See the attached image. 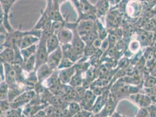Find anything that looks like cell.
I'll list each match as a JSON object with an SVG mask.
<instances>
[{
  "label": "cell",
  "instance_id": "obj_1",
  "mask_svg": "<svg viewBox=\"0 0 156 117\" xmlns=\"http://www.w3.org/2000/svg\"><path fill=\"white\" fill-rule=\"evenodd\" d=\"M46 41H47V39L41 36L38 43L37 52L35 55L36 61V70L40 66L47 63V62L49 53L47 51V49L46 46Z\"/></svg>",
  "mask_w": 156,
  "mask_h": 117
},
{
  "label": "cell",
  "instance_id": "obj_2",
  "mask_svg": "<svg viewBox=\"0 0 156 117\" xmlns=\"http://www.w3.org/2000/svg\"><path fill=\"white\" fill-rule=\"evenodd\" d=\"M4 67L5 81L9 85V87H13L18 86L20 84L17 81L16 72L13 64L4 63L1 62Z\"/></svg>",
  "mask_w": 156,
  "mask_h": 117
},
{
  "label": "cell",
  "instance_id": "obj_3",
  "mask_svg": "<svg viewBox=\"0 0 156 117\" xmlns=\"http://www.w3.org/2000/svg\"><path fill=\"white\" fill-rule=\"evenodd\" d=\"M36 94V93L34 90L24 91L19 97H18L12 103H11V108L18 109L24 107L30 102Z\"/></svg>",
  "mask_w": 156,
  "mask_h": 117
},
{
  "label": "cell",
  "instance_id": "obj_4",
  "mask_svg": "<svg viewBox=\"0 0 156 117\" xmlns=\"http://www.w3.org/2000/svg\"><path fill=\"white\" fill-rule=\"evenodd\" d=\"M47 7L45 11L50 18L52 21H65L60 12L59 6L54 4L52 0H47Z\"/></svg>",
  "mask_w": 156,
  "mask_h": 117
},
{
  "label": "cell",
  "instance_id": "obj_5",
  "mask_svg": "<svg viewBox=\"0 0 156 117\" xmlns=\"http://www.w3.org/2000/svg\"><path fill=\"white\" fill-rule=\"evenodd\" d=\"M62 58L63 53L61 46H60L56 51L49 54L47 63L54 71L58 70L59 65Z\"/></svg>",
  "mask_w": 156,
  "mask_h": 117
},
{
  "label": "cell",
  "instance_id": "obj_6",
  "mask_svg": "<svg viewBox=\"0 0 156 117\" xmlns=\"http://www.w3.org/2000/svg\"><path fill=\"white\" fill-rule=\"evenodd\" d=\"M98 96L90 89H87L85 93V96L80 101L79 104L82 110L91 111Z\"/></svg>",
  "mask_w": 156,
  "mask_h": 117
},
{
  "label": "cell",
  "instance_id": "obj_7",
  "mask_svg": "<svg viewBox=\"0 0 156 117\" xmlns=\"http://www.w3.org/2000/svg\"><path fill=\"white\" fill-rule=\"evenodd\" d=\"M118 102L119 101L117 98L111 94L110 97L104 108L98 113L99 116L100 117H111L115 111V108Z\"/></svg>",
  "mask_w": 156,
  "mask_h": 117
},
{
  "label": "cell",
  "instance_id": "obj_8",
  "mask_svg": "<svg viewBox=\"0 0 156 117\" xmlns=\"http://www.w3.org/2000/svg\"><path fill=\"white\" fill-rule=\"evenodd\" d=\"M96 21L91 20H82L77 21L76 29L79 34L82 36L86 33L91 32L96 29Z\"/></svg>",
  "mask_w": 156,
  "mask_h": 117
},
{
  "label": "cell",
  "instance_id": "obj_9",
  "mask_svg": "<svg viewBox=\"0 0 156 117\" xmlns=\"http://www.w3.org/2000/svg\"><path fill=\"white\" fill-rule=\"evenodd\" d=\"M110 95L111 91L108 89L101 96H98L91 110L93 114H98L103 110L105 105L110 97Z\"/></svg>",
  "mask_w": 156,
  "mask_h": 117
},
{
  "label": "cell",
  "instance_id": "obj_10",
  "mask_svg": "<svg viewBox=\"0 0 156 117\" xmlns=\"http://www.w3.org/2000/svg\"><path fill=\"white\" fill-rule=\"evenodd\" d=\"M130 97L133 102L140 107V108H147L152 104L151 99L148 95L136 93L130 95Z\"/></svg>",
  "mask_w": 156,
  "mask_h": 117
},
{
  "label": "cell",
  "instance_id": "obj_11",
  "mask_svg": "<svg viewBox=\"0 0 156 117\" xmlns=\"http://www.w3.org/2000/svg\"><path fill=\"white\" fill-rule=\"evenodd\" d=\"M76 73L75 66L70 68L59 70V78L62 85H69L72 78Z\"/></svg>",
  "mask_w": 156,
  "mask_h": 117
},
{
  "label": "cell",
  "instance_id": "obj_12",
  "mask_svg": "<svg viewBox=\"0 0 156 117\" xmlns=\"http://www.w3.org/2000/svg\"><path fill=\"white\" fill-rule=\"evenodd\" d=\"M62 53H63V57H65L67 58L71 59L73 62L75 63L78 62V61L83 57L80 56L76 53V52L73 49L71 43L65 44V45H61Z\"/></svg>",
  "mask_w": 156,
  "mask_h": 117
},
{
  "label": "cell",
  "instance_id": "obj_13",
  "mask_svg": "<svg viewBox=\"0 0 156 117\" xmlns=\"http://www.w3.org/2000/svg\"><path fill=\"white\" fill-rule=\"evenodd\" d=\"M49 104L31 105L27 104L22 108V114L26 117H30L38 113L40 111L44 110Z\"/></svg>",
  "mask_w": 156,
  "mask_h": 117
},
{
  "label": "cell",
  "instance_id": "obj_14",
  "mask_svg": "<svg viewBox=\"0 0 156 117\" xmlns=\"http://www.w3.org/2000/svg\"><path fill=\"white\" fill-rule=\"evenodd\" d=\"M61 45L71 43L73 37V31L68 28H65L61 29L56 34Z\"/></svg>",
  "mask_w": 156,
  "mask_h": 117
},
{
  "label": "cell",
  "instance_id": "obj_15",
  "mask_svg": "<svg viewBox=\"0 0 156 117\" xmlns=\"http://www.w3.org/2000/svg\"><path fill=\"white\" fill-rule=\"evenodd\" d=\"M36 72L39 82L43 83L52 74L54 70L50 68L47 63H45L38 67L36 70Z\"/></svg>",
  "mask_w": 156,
  "mask_h": 117
},
{
  "label": "cell",
  "instance_id": "obj_16",
  "mask_svg": "<svg viewBox=\"0 0 156 117\" xmlns=\"http://www.w3.org/2000/svg\"><path fill=\"white\" fill-rule=\"evenodd\" d=\"M1 62L13 64L15 60V52L13 49L5 47L2 49L0 53Z\"/></svg>",
  "mask_w": 156,
  "mask_h": 117
},
{
  "label": "cell",
  "instance_id": "obj_17",
  "mask_svg": "<svg viewBox=\"0 0 156 117\" xmlns=\"http://www.w3.org/2000/svg\"><path fill=\"white\" fill-rule=\"evenodd\" d=\"M43 83L48 90L54 89L59 85H62L59 78V70H54L52 74Z\"/></svg>",
  "mask_w": 156,
  "mask_h": 117
},
{
  "label": "cell",
  "instance_id": "obj_18",
  "mask_svg": "<svg viewBox=\"0 0 156 117\" xmlns=\"http://www.w3.org/2000/svg\"><path fill=\"white\" fill-rule=\"evenodd\" d=\"M39 82L36 70L28 73V76L26 77L24 82L25 91L34 90L36 85Z\"/></svg>",
  "mask_w": 156,
  "mask_h": 117
},
{
  "label": "cell",
  "instance_id": "obj_19",
  "mask_svg": "<svg viewBox=\"0 0 156 117\" xmlns=\"http://www.w3.org/2000/svg\"><path fill=\"white\" fill-rule=\"evenodd\" d=\"M40 39V38H39V37L35 35H31V34L27 35L22 40L20 45V49H22L27 47H29L30 46L37 44L39 43Z\"/></svg>",
  "mask_w": 156,
  "mask_h": 117
},
{
  "label": "cell",
  "instance_id": "obj_20",
  "mask_svg": "<svg viewBox=\"0 0 156 117\" xmlns=\"http://www.w3.org/2000/svg\"><path fill=\"white\" fill-rule=\"evenodd\" d=\"M46 46L47 51L49 54L56 51L61 46V43L57 38V36L55 34L53 35L50 38H49L47 40Z\"/></svg>",
  "mask_w": 156,
  "mask_h": 117
},
{
  "label": "cell",
  "instance_id": "obj_21",
  "mask_svg": "<svg viewBox=\"0 0 156 117\" xmlns=\"http://www.w3.org/2000/svg\"><path fill=\"white\" fill-rule=\"evenodd\" d=\"M69 103L65 101V100H64L62 98L54 95L51 98L49 104L57 108H58L62 110L65 108L68 107Z\"/></svg>",
  "mask_w": 156,
  "mask_h": 117
},
{
  "label": "cell",
  "instance_id": "obj_22",
  "mask_svg": "<svg viewBox=\"0 0 156 117\" xmlns=\"http://www.w3.org/2000/svg\"><path fill=\"white\" fill-rule=\"evenodd\" d=\"M36 56L34 55L32 57L25 60L23 62V63L22 65V67L26 73H30L31 72L36 70Z\"/></svg>",
  "mask_w": 156,
  "mask_h": 117
},
{
  "label": "cell",
  "instance_id": "obj_23",
  "mask_svg": "<svg viewBox=\"0 0 156 117\" xmlns=\"http://www.w3.org/2000/svg\"><path fill=\"white\" fill-rule=\"evenodd\" d=\"M96 7L98 17H103L107 13L109 9V1L108 0H99Z\"/></svg>",
  "mask_w": 156,
  "mask_h": 117
},
{
  "label": "cell",
  "instance_id": "obj_24",
  "mask_svg": "<svg viewBox=\"0 0 156 117\" xmlns=\"http://www.w3.org/2000/svg\"><path fill=\"white\" fill-rule=\"evenodd\" d=\"M80 8L82 13H97V9L96 6H93L88 0H80Z\"/></svg>",
  "mask_w": 156,
  "mask_h": 117
},
{
  "label": "cell",
  "instance_id": "obj_25",
  "mask_svg": "<svg viewBox=\"0 0 156 117\" xmlns=\"http://www.w3.org/2000/svg\"><path fill=\"white\" fill-rule=\"evenodd\" d=\"M37 49V45L35 44L26 48L20 49V53L24 61L36 55Z\"/></svg>",
  "mask_w": 156,
  "mask_h": 117
},
{
  "label": "cell",
  "instance_id": "obj_26",
  "mask_svg": "<svg viewBox=\"0 0 156 117\" xmlns=\"http://www.w3.org/2000/svg\"><path fill=\"white\" fill-rule=\"evenodd\" d=\"M80 36H81L82 39H83V40L84 41L86 45L91 44L95 39L98 38V31H97V28L96 29L92 31L91 32L86 33Z\"/></svg>",
  "mask_w": 156,
  "mask_h": 117
},
{
  "label": "cell",
  "instance_id": "obj_27",
  "mask_svg": "<svg viewBox=\"0 0 156 117\" xmlns=\"http://www.w3.org/2000/svg\"><path fill=\"white\" fill-rule=\"evenodd\" d=\"M49 19H50V17H48V14L44 10L43 12H42L41 15L39 18V21L37 22V23L36 24V25L34 26L32 29H36V30H40L42 31L43 27L45 25L47 21Z\"/></svg>",
  "mask_w": 156,
  "mask_h": 117
},
{
  "label": "cell",
  "instance_id": "obj_28",
  "mask_svg": "<svg viewBox=\"0 0 156 117\" xmlns=\"http://www.w3.org/2000/svg\"><path fill=\"white\" fill-rule=\"evenodd\" d=\"M84 78L82 77V73L80 72H76L75 75L73 76L69 85L74 88L82 86L83 85Z\"/></svg>",
  "mask_w": 156,
  "mask_h": 117
},
{
  "label": "cell",
  "instance_id": "obj_29",
  "mask_svg": "<svg viewBox=\"0 0 156 117\" xmlns=\"http://www.w3.org/2000/svg\"><path fill=\"white\" fill-rule=\"evenodd\" d=\"M96 26H97V31H98V36L99 38L101 40H104L108 38V33L107 32V29L104 28L103 25L101 22H100L99 20L96 21Z\"/></svg>",
  "mask_w": 156,
  "mask_h": 117
},
{
  "label": "cell",
  "instance_id": "obj_30",
  "mask_svg": "<svg viewBox=\"0 0 156 117\" xmlns=\"http://www.w3.org/2000/svg\"><path fill=\"white\" fill-rule=\"evenodd\" d=\"M68 109L69 112L71 117H73L76 114L82 110V108L79 103L76 101L70 102L68 104Z\"/></svg>",
  "mask_w": 156,
  "mask_h": 117
},
{
  "label": "cell",
  "instance_id": "obj_31",
  "mask_svg": "<svg viewBox=\"0 0 156 117\" xmlns=\"http://www.w3.org/2000/svg\"><path fill=\"white\" fill-rule=\"evenodd\" d=\"M9 85L5 81H1L0 85V100H8V94L9 91Z\"/></svg>",
  "mask_w": 156,
  "mask_h": 117
},
{
  "label": "cell",
  "instance_id": "obj_32",
  "mask_svg": "<svg viewBox=\"0 0 156 117\" xmlns=\"http://www.w3.org/2000/svg\"><path fill=\"white\" fill-rule=\"evenodd\" d=\"M66 28V21H52V30L54 34H57L61 29Z\"/></svg>",
  "mask_w": 156,
  "mask_h": 117
},
{
  "label": "cell",
  "instance_id": "obj_33",
  "mask_svg": "<svg viewBox=\"0 0 156 117\" xmlns=\"http://www.w3.org/2000/svg\"><path fill=\"white\" fill-rule=\"evenodd\" d=\"M143 85L146 89L154 88L156 86V77L152 75L147 76L143 82Z\"/></svg>",
  "mask_w": 156,
  "mask_h": 117
},
{
  "label": "cell",
  "instance_id": "obj_34",
  "mask_svg": "<svg viewBox=\"0 0 156 117\" xmlns=\"http://www.w3.org/2000/svg\"><path fill=\"white\" fill-rule=\"evenodd\" d=\"M155 51L151 47H147L145 52L143 53V57L146 61V63L148 62H153L154 59Z\"/></svg>",
  "mask_w": 156,
  "mask_h": 117
},
{
  "label": "cell",
  "instance_id": "obj_35",
  "mask_svg": "<svg viewBox=\"0 0 156 117\" xmlns=\"http://www.w3.org/2000/svg\"><path fill=\"white\" fill-rule=\"evenodd\" d=\"M75 63L73 62L71 59L65 57H63V58L61 62V63L59 65L58 70H62V69L70 68L71 67H73V66H75Z\"/></svg>",
  "mask_w": 156,
  "mask_h": 117
},
{
  "label": "cell",
  "instance_id": "obj_36",
  "mask_svg": "<svg viewBox=\"0 0 156 117\" xmlns=\"http://www.w3.org/2000/svg\"><path fill=\"white\" fill-rule=\"evenodd\" d=\"M142 45L139 40H132L129 44V49L131 53L136 54L139 52Z\"/></svg>",
  "mask_w": 156,
  "mask_h": 117
},
{
  "label": "cell",
  "instance_id": "obj_37",
  "mask_svg": "<svg viewBox=\"0 0 156 117\" xmlns=\"http://www.w3.org/2000/svg\"><path fill=\"white\" fill-rule=\"evenodd\" d=\"M95 70L94 68H89L88 70L86 72V76L84 78V81L83 83L86 81L87 85H89L90 83H92L91 81L94 80L95 78Z\"/></svg>",
  "mask_w": 156,
  "mask_h": 117
},
{
  "label": "cell",
  "instance_id": "obj_38",
  "mask_svg": "<svg viewBox=\"0 0 156 117\" xmlns=\"http://www.w3.org/2000/svg\"><path fill=\"white\" fill-rule=\"evenodd\" d=\"M11 108V103L8 100H1V115H5Z\"/></svg>",
  "mask_w": 156,
  "mask_h": 117
},
{
  "label": "cell",
  "instance_id": "obj_39",
  "mask_svg": "<svg viewBox=\"0 0 156 117\" xmlns=\"http://www.w3.org/2000/svg\"><path fill=\"white\" fill-rule=\"evenodd\" d=\"M22 115V108H11L4 115L5 117H21Z\"/></svg>",
  "mask_w": 156,
  "mask_h": 117
},
{
  "label": "cell",
  "instance_id": "obj_40",
  "mask_svg": "<svg viewBox=\"0 0 156 117\" xmlns=\"http://www.w3.org/2000/svg\"><path fill=\"white\" fill-rule=\"evenodd\" d=\"M96 49L91 44H89V45H86L84 50V53H83V56L86 58H89L91 57L96 51Z\"/></svg>",
  "mask_w": 156,
  "mask_h": 117
},
{
  "label": "cell",
  "instance_id": "obj_41",
  "mask_svg": "<svg viewBox=\"0 0 156 117\" xmlns=\"http://www.w3.org/2000/svg\"><path fill=\"white\" fill-rule=\"evenodd\" d=\"M139 42L141 44V45L146 46V44L147 45L148 43L150 41V37L148 33L146 32H143L140 34L139 36Z\"/></svg>",
  "mask_w": 156,
  "mask_h": 117
},
{
  "label": "cell",
  "instance_id": "obj_42",
  "mask_svg": "<svg viewBox=\"0 0 156 117\" xmlns=\"http://www.w3.org/2000/svg\"><path fill=\"white\" fill-rule=\"evenodd\" d=\"M135 117H149V113L147 108H140Z\"/></svg>",
  "mask_w": 156,
  "mask_h": 117
},
{
  "label": "cell",
  "instance_id": "obj_43",
  "mask_svg": "<svg viewBox=\"0 0 156 117\" xmlns=\"http://www.w3.org/2000/svg\"><path fill=\"white\" fill-rule=\"evenodd\" d=\"M110 49V45L108 38H107L103 40L102 44H101V47L100 49L103 53H105V52H107Z\"/></svg>",
  "mask_w": 156,
  "mask_h": 117
},
{
  "label": "cell",
  "instance_id": "obj_44",
  "mask_svg": "<svg viewBox=\"0 0 156 117\" xmlns=\"http://www.w3.org/2000/svg\"><path fill=\"white\" fill-rule=\"evenodd\" d=\"M147 109L149 113V117H156V104L150 105Z\"/></svg>",
  "mask_w": 156,
  "mask_h": 117
},
{
  "label": "cell",
  "instance_id": "obj_45",
  "mask_svg": "<svg viewBox=\"0 0 156 117\" xmlns=\"http://www.w3.org/2000/svg\"><path fill=\"white\" fill-rule=\"evenodd\" d=\"M102 42H103V40H101L98 37V38L95 39L91 44L96 49V50H98L100 49Z\"/></svg>",
  "mask_w": 156,
  "mask_h": 117
},
{
  "label": "cell",
  "instance_id": "obj_46",
  "mask_svg": "<svg viewBox=\"0 0 156 117\" xmlns=\"http://www.w3.org/2000/svg\"><path fill=\"white\" fill-rule=\"evenodd\" d=\"M128 63H129V60L128 58H122L119 61V63L118 65L121 67V68H125V67H128Z\"/></svg>",
  "mask_w": 156,
  "mask_h": 117
},
{
  "label": "cell",
  "instance_id": "obj_47",
  "mask_svg": "<svg viewBox=\"0 0 156 117\" xmlns=\"http://www.w3.org/2000/svg\"><path fill=\"white\" fill-rule=\"evenodd\" d=\"M47 117L46 115V113L44 112V111L42 110L39 111L38 113L36 114L35 115H33L32 117Z\"/></svg>",
  "mask_w": 156,
  "mask_h": 117
},
{
  "label": "cell",
  "instance_id": "obj_48",
  "mask_svg": "<svg viewBox=\"0 0 156 117\" xmlns=\"http://www.w3.org/2000/svg\"><path fill=\"white\" fill-rule=\"evenodd\" d=\"M111 117H125V116H124V115H121V114H120L119 113H118V112H117L116 111H115L113 114H112V115L111 116Z\"/></svg>",
  "mask_w": 156,
  "mask_h": 117
},
{
  "label": "cell",
  "instance_id": "obj_49",
  "mask_svg": "<svg viewBox=\"0 0 156 117\" xmlns=\"http://www.w3.org/2000/svg\"><path fill=\"white\" fill-rule=\"evenodd\" d=\"M152 73H153L151 75H152V76H153L154 77H156V65H155L153 67V70H152Z\"/></svg>",
  "mask_w": 156,
  "mask_h": 117
},
{
  "label": "cell",
  "instance_id": "obj_50",
  "mask_svg": "<svg viewBox=\"0 0 156 117\" xmlns=\"http://www.w3.org/2000/svg\"><path fill=\"white\" fill-rule=\"evenodd\" d=\"M12 5H13V4H14V2H15L16 1H18V0H8Z\"/></svg>",
  "mask_w": 156,
  "mask_h": 117
},
{
  "label": "cell",
  "instance_id": "obj_51",
  "mask_svg": "<svg viewBox=\"0 0 156 117\" xmlns=\"http://www.w3.org/2000/svg\"><path fill=\"white\" fill-rule=\"evenodd\" d=\"M91 117H100V116H99V115H98V114H93L92 116H91Z\"/></svg>",
  "mask_w": 156,
  "mask_h": 117
},
{
  "label": "cell",
  "instance_id": "obj_52",
  "mask_svg": "<svg viewBox=\"0 0 156 117\" xmlns=\"http://www.w3.org/2000/svg\"><path fill=\"white\" fill-rule=\"evenodd\" d=\"M155 9V11H156V7H155V9Z\"/></svg>",
  "mask_w": 156,
  "mask_h": 117
},
{
  "label": "cell",
  "instance_id": "obj_53",
  "mask_svg": "<svg viewBox=\"0 0 156 117\" xmlns=\"http://www.w3.org/2000/svg\"></svg>",
  "mask_w": 156,
  "mask_h": 117
}]
</instances>
